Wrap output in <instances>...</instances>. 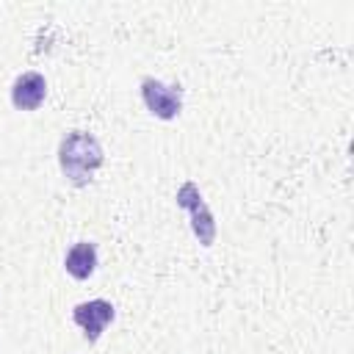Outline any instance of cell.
I'll return each instance as SVG.
<instances>
[{
	"instance_id": "obj_3",
	"label": "cell",
	"mask_w": 354,
	"mask_h": 354,
	"mask_svg": "<svg viewBox=\"0 0 354 354\" xmlns=\"http://www.w3.org/2000/svg\"><path fill=\"white\" fill-rule=\"evenodd\" d=\"M141 97H144V105L149 108V113L163 119V122L174 119L183 111L180 86H166V83H160L155 77H144L141 80Z\"/></svg>"
},
{
	"instance_id": "obj_1",
	"label": "cell",
	"mask_w": 354,
	"mask_h": 354,
	"mask_svg": "<svg viewBox=\"0 0 354 354\" xmlns=\"http://www.w3.org/2000/svg\"><path fill=\"white\" fill-rule=\"evenodd\" d=\"M58 166L72 185H88L94 180V171L102 166L100 141L86 130H69L58 144Z\"/></svg>"
},
{
	"instance_id": "obj_2",
	"label": "cell",
	"mask_w": 354,
	"mask_h": 354,
	"mask_svg": "<svg viewBox=\"0 0 354 354\" xmlns=\"http://www.w3.org/2000/svg\"><path fill=\"white\" fill-rule=\"evenodd\" d=\"M177 207H183V210L191 213V230H194L196 241H199L202 246H213V241H216V218H213V213L207 210V205H205L199 188H196L191 180L177 188Z\"/></svg>"
},
{
	"instance_id": "obj_6",
	"label": "cell",
	"mask_w": 354,
	"mask_h": 354,
	"mask_svg": "<svg viewBox=\"0 0 354 354\" xmlns=\"http://www.w3.org/2000/svg\"><path fill=\"white\" fill-rule=\"evenodd\" d=\"M66 274L75 279H88L97 271V246L91 241H80L66 252Z\"/></svg>"
},
{
	"instance_id": "obj_5",
	"label": "cell",
	"mask_w": 354,
	"mask_h": 354,
	"mask_svg": "<svg viewBox=\"0 0 354 354\" xmlns=\"http://www.w3.org/2000/svg\"><path fill=\"white\" fill-rule=\"evenodd\" d=\"M47 97V80L39 72H22L11 86V102L17 111H36Z\"/></svg>"
},
{
	"instance_id": "obj_4",
	"label": "cell",
	"mask_w": 354,
	"mask_h": 354,
	"mask_svg": "<svg viewBox=\"0 0 354 354\" xmlns=\"http://www.w3.org/2000/svg\"><path fill=\"white\" fill-rule=\"evenodd\" d=\"M113 315H116V310H113V304L105 301V299L80 301V304L72 310V318H75V324L83 329V335H86L88 343L100 340V335H102L105 326L113 321Z\"/></svg>"
}]
</instances>
